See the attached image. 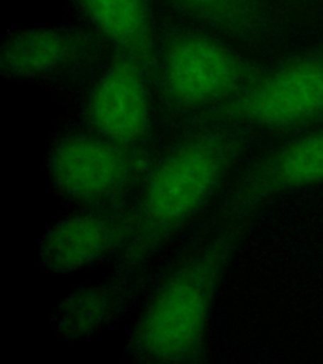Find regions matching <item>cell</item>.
<instances>
[{"mask_svg":"<svg viewBox=\"0 0 323 364\" xmlns=\"http://www.w3.org/2000/svg\"><path fill=\"white\" fill-rule=\"evenodd\" d=\"M254 133L210 117L181 129L158 151L133 199L134 227L111 266L114 276L149 269L152 262L204 213L243 161Z\"/></svg>","mask_w":323,"mask_h":364,"instance_id":"6da1fadb","label":"cell"},{"mask_svg":"<svg viewBox=\"0 0 323 364\" xmlns=\"http://www.w3.org/2000/svg\"><path fill=\"white\" fill-rule=\"evenodd\" d=\"M244 224L226 223L152 286L125 344L126 360L180 364L204 358L216 299Z\"/></svg>","mask_w":323,"mask_h":364,"instance_id":"7a4b0ae2","label":"cell"},{"mask_svg":"<svg viewBox=\"0 0 323 364\" xmlns=\"http://www.w3.org/2000/svg\"><path fill=\"white\" fill-rule=\"evenodd\" d=\"M220 34L183 21H159L153 79L159 117L183 129L243 92L264 61Z\"/></svg>","mask_w":323,"mask_h":364,"instance_id":"3957f363","label":"cell"},{"mask_svg":"<svg viewBox=\"0 0 323 364\" xmlns=\"http://www.w3.org/2000/svg\"><path fill=\"white\" fill-rule=\"evenodd\" d=\"M157 154L154 148L128 147L82 127L52 142L47 175L58 198L76 210L110 208L136 198Z\"/></svg>","mask_w":323,"mask_h":364,"instance_id":"277c9868","label":"cell"},{"mask_svg":"<svg viewBox=\"0 0 323 364\" xmlns=\"http://www.w3.org/2000/svg\"><path fill=\"white\" fill-rule=\"evenodd\" d=\"M211 117L278 138L323 127V43L265 63L236 99Z\"/></svg>","mask_w":323,"mask_h":364,"instance_id":"5b68a950","label":"cell"},{"mask_svg":"<svg viewBox=\"0 0 323 364\" xmlns=\"http://www.w3.org/2000/svg\"><path fill=\"white\" fill-rule=\"evenodd\" d=\"M157 117L152 73L134 57L110 51L82 100V127L128 147L154 148Z\"/></svg>","mask_w":323,"mask_h":364,"instance_id":"8992f818","label":"cell"},{"mask_svg":"<svg viewBox=\"0 0 323 364\" xmlns=\"http://www.w3.org/2000/svg\"><path fill=\"white\" fill-rule=\"evenodd\" d=\"M110 50L86 26L11 29L0 46V71L11 80L68 79L106 61Z\"/></svg>","mask_w":323,"mask_h":364,"instance_id":"52a82bcc","label":"cell"},{"mask_svg":"<svg viewBox=\"0 0 323 364\" xmlns=\"http://www.w3.org/2000/svg\"><path fill=\"white\" fill-rule=\"evenodd\" d=\"M323 183V127L280 138L245 167L234 185L222 216L246 223L282 193Z\"/></svg>","mask_w":323,"mask_h":364,"instance_id":"ba28073f","label":"cell"},{"mask_svg":"<svg viewBox=\"0 0 323 364\" xmlns=\"http://www.w3.org/2000/svg\"><path fill=\"white\" fill-rule=\"evenodd\" d=\"M134 218L133 200L65 216L40 238L37 250L40 266L50 272L66 274L114 259L131 237Z\"/></svg>","mask_w":323,"mask_h":364,"instance_id":"9c48e42d","label":"cell"},{"mask_svg":"<svg viewBox=\"0 0 323 364\" xmlns=\"http://www.w3.org/2000/svg\"><path fill=\"white\" fill-rule=\"evenodd\" d=\"M150 271L110 274L102 284L82 286L66 296L52 315L53 329L63 341H84L119 321L147 290Z\"/></svg>","mask_w":323,"mask_h":364,"instance_id":"30bf717a","label":"cell"},{"mask_svg":"<svg viewBox=\"0 0 323 364\" xmlns=\"http://www.w3.org/2000/svg\"><path fill=\"white\" fill-rule=\"evenodd\" d=\"M183 22L220 34L245 47H261L282 31L273 0H154Z\"/></svg>","mask_w":323,"mask_h":364,"instance_id":"8fae6325","label":"cell"},{"mask_svg":"<svg viewBox=\"0 0 323 364\" xmlns=\"http://www.w3.org/2000/svg\"><path fill=\"white\" fill-rule=\"evenodd\" d=\"M87 28L110 51L134 57L153 75L159 21L154 0H70Z\"/></svg>","mask_w":323,"mask_h":364,"instance_id":"7c38bea8","label":"cell"},{"mask_svg":"<svg viewBox=\"0 0 323 364\" xmlns=\"http://www.w3.org/2000/svg\"><path fill=\"white\" fill-rule=\"evenodd\" d=\"M283 1L290 11H303L312 9L318 4H321L323 0H283Z\"/></svg>","mask_w":323,"mask_h":364,"instance_id":"4fadbf2b","label":"cell"}]
</instances>
